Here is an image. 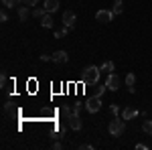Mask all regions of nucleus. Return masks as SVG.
<instances>
[{"label":"nucleus","instance_id":"obj_1","mask_svg":"<svg viewBox=\"0 0 152 150\" xmlns=\"http://www.w3.org/2000/svg\"><path fill=\"white\" fill-rule=\"evenodd\" d=\"M99 67H95V65H87L85 69L81 71V81L85 83V85H94V83H97L99 81Z\"/></svg>","mask_w":152,"mask_h":150},{"label":"nucleus","instance_id":"obj_2","mask_svg":"<svg viewBox=\"0 0 152 150\" xmlns=\"http://www.w3.org/2000/svg\"><path fill=\"white\" fill-rule=\"evenodd\" d=\"M107 130H110V136H114V138H120L122 134H124V130H126V124H124V118H114V120H110V124H107Z\"/></svg>","mask_w":152,"mask_h":150},{"label":"nucleus","instance_id":"obj_3","mask_svg":"<svg viewBox=\"0 0 152 150\" xmlns=\"http://www.w3.org/2000/svg\"><path fill=\"white\" fill-rule=\"evenodd\" d=\"M83 105H85V110H87L89 114H97V112L102 110V97H94V95H91Z\"/></svg>","mask_w":152,"mask_h":150},{"label":"nucleus","instance_id":"obj_4","mask_svg":"<svg viewBox=\"0 0 152 150\" xmlns=\"http://www.w3.org/2000/svg\"><path fill=\"white\" fill-rule=\"evenodd\" d=\"M114 12L112 10H97V14H95V20L97 23H102V24H107V23H112L114 20Z\"/></svg>","mask_w":152,"mask_h":150},{"label":"nucleus","instance_id":"obj_5","mask_svg":"<svg viewBox=\"0 0 152 150\" xmlns=\"http://www.w3.org/2000/svg\"><path fill=\"white\" fill-rule=\"evenodd\" d=\"M120 83H122V79L118 77L116 73H110V75H107V79H105V85H107V89H110V91L120 89Z\"/></svg>","mask_w":152,"mask_h":150},{"label":"nucleus","instance_id":"obj_6","mask_svg":"<svg viewBox=\"0 0 152 150\" xmlns=\"http://www.w3.org/2000/svg\"><path fill=\"white\" fill-rule=\"evenodd\" d=\"M75 23H77V16H75V12H73V10H65V12H63V24H65V26L73 29Z\"/></svg>","mask_w":152,"mask_h":150},{"label":"nucleus","instance_id":"obj_7","mask_svg":"<svg viewBox=\"0 0 152 150\" xmlns=\"http://www.w3.org/2000/svg\"><path fill=\"white\" fill-rule=\"evenodd\" d=\"M67 124H69V128H73V130H77V132H79V130H81V118H79V114H75V112H73V116H71L69 120H67Z\"/></svg>","mask_w":152,"mask_h":150},{"label":"nucleus","instance_id":"obj_8","mask_svg":"<svg viewBox=\"0 0 152 150\" xmlns=\"http://www.w3.org/2000/svg\"><path fill=\"white\" fill-rule=\"evenodd\" d=\"M105 91H107V85H99V83H94L91 89H89V93H91L94 97H102Z\"/></svg>","mask_w":152,"mask_h":150},{"label":"nucleus","instance_id":"obj_9","mask_svg":"<svg viewBox=\"0 0 152 150\" xmlns=\"http://www.w3.org/2000/svg\"><path fill=\"white\" fill-rule=\"evenodd\" d=\"M51 61H55V63H67V61H69V55H67L65 51H55V53L51 55Z\"/></svg>","mask_w":152,"mask_h":150},{"label":"nucleus","instance_id":"obj_10","mask_svg":"<svg viewBox=\"0 0 152 150\" xmlns=\"http://www.w3.org/2000/svg\"><path fill=\"white\" fill-rule=\"evenodd\" d=\"M138 114H140V112H138L136 108H124V110H122V118H124V120H132V118H136Z\"/></svg>","mask_w":152,"mask_h":150},{"label":"nucleus","instance_id":"obj_11","mask_svg":"<svg viewBox=\"0 0 152 150\" xmlns=\"http://www.w3.org/2000/svg\"><path fill=\"white\" fill-rule=\"evenodd\" d=\"M41 26H43V29H51V26H53V16H51V12H45V14H43Z\"/></svg>","mask_w":152,"mask_h":150},{"label":"nucleus","instance_id":"obj_12","mask_svg":"<svg viewBox=\"0 0 152 150\" xmlns=\"http://www.w3.org/2000/svg\"><path fill=\"white\" fill-rule=\"evenodd\" d=\"M57 8H59V0H45V10H47V12L53 14Z\"/></svg>","mask_w":152,"mask_h":150},{"label":"nucleus","instance_id":"obj_13","mask_svg":"<svg viewBox=\"0 0 152 150\" xmlns=\"http://www.w3.org/2000/svg\"><path fill=\"white\" fill-rule=\"evenodd\" d=\"M59 114H61V118H63V120H69L71 116H73V108H69V105H61Z\"/></svg>","mask_w":152,"mask_h":150},{"label":"nucleus","instance_id":"obj_14","mask_svg":"<svg viewBox=\"0 0 152 150\" xmlns=\"http://www.w3.org/2000/svg\"><path fill=\"white\" fill-rule=\"evenodd\" d=\"M26 18H28V6H18V20H20V23H24V20H26Z\"/></svg>","mask_w":152,"mask_h":150},{"label":"nucleus","instance_id":"obj_15","mask_svg":"<svg viewBox=\"0 0 152 150\" xmlns=\"http://www.w3.org/2000/svg\"><path fill=\"white\" fill-rule=\"evenodd\" d=\"M112 12H114V14H122V12H124V2H122V0H116V2L112 4Z\"/></svg>","mask_w":152,"mask_h":150},{"label":"nucleus","instance_id":"obj_16","mask_svg":"<svg viewBox=\"0 0 152 150\" xmlns=\"http://www.w3.org/2000/svg\"><path fill=\"white\" fill-rule=\"evenodd\" d=\"M99 71H104V73H107V75H110V73H114V63H112V61H105L104 65L99 67Z\"/></svg>","mask_w":152,"mask_h":150},{"label":"nucleus","instance_id":"obj_17","mask_svg":"<svg viewBox=\"0 0 152 150\" xmlns=\"http://www.w3.org/2000/svg\"><path fill=\"white\" fill-rule=\"evenodd\" d=\"M69 31H71L69 26H65V24H63V29H59V31H55V39H61V37H65L67 33H69Z\"/></svg>","mask_w":152,"mask_h":150},{"label":"nucleus","instance_id":"obj_18","mask_svg":"<svg viewBox=\"0 0 152 150\" xmlns=\"http://www.w3.org/2000/svg\"><path fill=\"white\" fill-rule=\"evenodd\" d=\"M142 130H144L146 134H150V136H152V120H146V122L142 124Z\"/></svg>","mask_w":152,"mask_h":150},{"label":"nucleus","instance_id":"obj_19","mask_svg":"<svg viewBox=\"0 0 152 150\" xmlns=\"http://www.w3.org/2000/svg\"><path fill=\"white\" fill-rule=\"evenodd\" d=\"M134 83H136V75H134V73H128V75H126V85L132 87Z\"/></svg>","mask_w":152,"mask_h":150},{"label":"nucleus","instance_id":"obj_20","mask_svg":"<svg viewBox=\"0 0 152 150\" xmlns=\"http://www.w3.org/2000/svg\"><path fill=\"white\" fill-rule=\"evenodd\" d=\"M2 4H4L6 8H12V6H16V4H20V0H2Z\"/></svg>","mask_w":152,"mask_h":150},{"label":"nucleus","instance_id":"obj_21","mask_svg":"<svg viewBox=\"0 0 152 150\" xmlns=\"http://www.w3.org/2000/svg\"><path fill=\"white\" fill-rule=\"evenodd\" d=\"M63 136H65V128L63 126H57V132H55V136H53V138H63Z\"/></svg>","mask_w":152,"mask_h":150},{"label":"nucleus","instance_id":"obj_22","mask_svg":"<svg viewBox=\"0 0 152 150\" xmlns=\"http://www.w3.org/2000/svg\"><path fill=\"white\" fill-rule=\"evenodd\" d=\"M45 8H35V10H33V16H35V18H43V14H45Z\"/></svg>","mask_w":152,"mask_h":150},{"label":"nucleus","instance_id":"obj_23","mask_svg":"<svg viewBox=\"0 0 152 150\" xmlns=\"http://www.w3.org/2000/svg\"><path fill=\"white\" fill-rule=\"evenodd\" d=\"M110 112H112V116H114V118H116V116L120 114V108H118L116 104H112V105H110Z\"/></svg>","mask_w":152,"mask_h":150},{"label":"nucleus","instance_id":"obj_24","mask_svg":"<svg viewBox=\"0 0 152 150\" xmlns=\"http://www.w3.org/2000/svg\"><path fill=\"white\" fill-rule=\"evenodd\" d=\"M0 20H2V23H6V20H8V12H6V6H4V10L0 12Z\"/></svg>","mask_w":152,"mask_h":150},{"label":"nucleus","instance_id":"obj_25","mask_svg":"<svg viewBox=\"0 0 152 150\" xmlns=\"http://www.w3.org/2000/svg\"><path fill=\"white\" fill-rule=\"evenodd\" d=\"M39 0H20V4H24V6H35Z\"/></svg>","mask_w":152,"mask_h":150},{"label":"nucleus","instance_id":"obj_26","mask_svg":"<svg viewBox=\"0 0 152 150\" xmlns=\"http://www.w3.org/2000/svg\"><path fill=\"white\" fill-rule=\"evenodd\" d=\"M4 112H6V114H10V112H12V104H10V102L4 104Z\"/></svg>","mask_w":152,"mask_h":150},{"label":"nucleus","instance_id":"obj_27","mask_svg":"<svg viewBox=\"0 0 152 150\" xmlns=\"http://www.w3.org/2000/svg\"><path fill=\"white\" fill-rule=\"evenodd\" d=\"M79 148H81V150H91V148H94V146H91V144H81Z\"/></svg>","mask_w":152,"mask_h":150},{"label":"nucleus","instance_id":"obj_28","mask_svg":"<svg viewBox=\"0 0 152 150\" xmlns=\"http://www.w3.org/2000/svg\"><path fill=\"white\" fill-rule=\"evenodd\" d=\"M53 148H55V150H61V148H63V144H61V142H55V144H53Z\"/></svg>","mask_w":152,"mask_h":150},{"label":"nucleus","instance_id":"obj_29","mask_svg":"<svg viewBox=\"0 0 152 150\" xmlns=\"http://www.w3.org/2000/svg\"><path fill=\"white\" fill-rule=\"evenodd\" d=\"M136 148H138V150H146L148 146H146V144H136Z\"/></svg>","mask_w":152,"mask_h":150},{"label":"nucleus","instance_id":"obj_30","mask_svg":"<svg viewBox=\"0 0 152 150\" xmlns=\"http://www.w3.org/2000/svg\"><path fill=\"white\" fill-rule=\"evenodd\" d=\"M49 59H51V55H47V53H45V55H41V61H49Z\"/></svg>","mask_w":152,"mask_h":150}]
</instances>
